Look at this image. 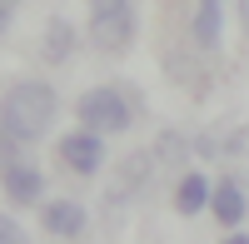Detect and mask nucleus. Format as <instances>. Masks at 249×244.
<instances>
[{"label":"nucleus","instance_id":"39448f33","mask_svg":"<svg viewBox=\"0 0 249 244\" xmlns=\"http://www.w3.org/2000/svg\"><path fill=\"white\" fill-rule=\"evenodd\" d=\"M40 225L55 239H80L90 219H85V205H75V199H45L40 205Z\"/></svg>","mask_w":249,"mask_h":244},{"label":"nucleus","instance_id":"2eb2a0df","mask_svg":"<svg viewBox=\"0 0 249 244\" xmlns=\"http://www.w3.org/2000/svg\"><path fill=\"white\" fill-rule=\"evenodd\" d=\"M10 20H15V0H0V40H5V30H10Z\"/></svg>","mask_w":249,"mask_h":244},{"label":"nucleus","instance_id":"9d476101","mask_svg":"<svg viewBox=\"0 0 249 244\" xmlns=\"http://www.w3.org/2000/svg\"><path fill=\"white\" fill-rule=\"evenodd\" d=\"M210 194H214V179L195 170V174L179 179V190H175V209H179V214H199V209H210Z\"/></svg>","mask_w":249,"mask_h":244},{"label":"nucleus","instance_id":"f8f14e48","mask_svg":"<svg viewBox=\"0 0 249 244\" xmlns=\"http://www.w3.org/2000/svg\"><path fill=\"white\" fill-rule=\"evenodd\" d=\"M190 150H195V145H190L179 130H164V135L155 139V150H150V155H155V165L170 170V165H184V159H190Z\"/></svg>","mask_w":249,"mask_h":244},{"label":"nucleus","instance_id":"7ed1b4c3","mask_svg":"<svg viewBox=\"0 0 249 244\" xmlns=\"http://www.w3.org/2000/svg\"><path fill=\"white\" fill-rule=\"evenodd\" d=\"M135 120V105L124 100V90H115V85H100V90H85L80 95V125H90V130H100V135H115V130H124Z\"/></svg>","mask_w":249,"mask_h":244},{"label":"nucleus","instance_id":"423d86ee","mask_svg":"<svg viewBox=\"0 0 249 244\" xmlns=\"http://www.w3.org/2000/svg\"><path fill=\"white\" fill-rule=\"evenodd\" d=\"M0 179H5V194L15 199V205H35V199H40V190H45L40 170L30 165V159H20V155L0 159Z\"/></svg>","mask_w":249,"mask_h":244},{"label":"nucleus","instance_id":"f03ea898","mask_svg":"<svg viewBox=\"0 0 249 244\" xmlns=\"http://www.w3.org/2000/svg\"><path fill=\"white\" fill-rule=\"evenodd\" d=\"M135 40V5L130 0H90V45L120 55Z\"/></svg>","mask_w":249,"mask_h":244},{"label":"nucleus","instance_id":"9b49d317","mask_svg":"<svg viewBox=\"0 0 249 244\" xmlns=\"http://www.w3.org/2000/svg\"><path fill=\"white\" fill-rule=\"evenodd\" d=\"M70 50H75V25L55 15L50 25H45V40H40V55H45V65H65V60H70Z\"/></svg>","mask_w":249,"mask_h":244},{"label":"nucleus","instance_id":"6e6552de","mask_svg":"<svg viewBox=\"0 0 249 244\" xmlns=\"http://www.w3.org/2000/svg\"><path fill=\"white\" fill-rule=\"evenodd\" d=\"M150 165H155V155H130L120 165L115 174V185H110V205H124V199H135L144 190V179H150Z\"/></svg>","mask_w":249,"mask_h":244},{"label":"nucleus","instance_id":"f3484780","mask_svg":"<svg viewBox=\"0 0 249 244\" xmlns=\"http://www.w3.org/2000/svg\"><path fill=\"white\" fill-rule=\"evenodd\" d=\"M15 5H20V0H15Z\"/></svg>","mask_w":249,"mask_h":244},{"label":"nucleus","instance_id":"20e7f679","mask_svg":"<svg viewBox=\"0 0 249 244\" xmlns=\"http://www.w3.org/2000/svg\"><path fill=\"white\" fill-rule=\"evenodd\" d=\"M60 159H65V170H75V174H100L105 170V135L90 130V125L70 130L60 139Z\"/></svg>","mask_w":249,"mask_h":244},{"label":"nucleus","instance_id":"0eeeda50","mask_svg":"<svg viewBox=\"0 0 249 244\" xmlns=\"http://www.w3.org/2000/svg\"><path fill=\"white\" fill-rule=\"evenodd\" d=\"M219 35H224V0H195L190 40L199 50H219Z\"/></svg>","mask_w":249,"mask_h":244},{"label":"nucleus","instance_id":"4468645a","mask_svg":"<svg viewBox=\"0 0 249 244\" xmlns=\"http://www.w3.org/2000/svg\"><path fill=\"white\" fill-rule=\"evenodd\" d=\"M20 239H25V234H20V225L0 214V244H20Z\"/></svg>","mask_w":249,"mask_h":244},{"label":"nucleus","instance_id":"f257e3e1","mask_svg":"<svg viewBox=\"0 0 249 244\" xmlns=\"http://www.w3.org/2000/svg\"><path fill=\"white\" fill-rule=\"evenodd\" d=\"M55 120H60V95L45 80H20V85H10V95L0 100V135L20 139V145L45 139L55 130Z\"/></svg>","mask_w":249,"mask_h":244},{"label":"nucleus","instance_id":"dca6fc26","mask_svg":"<svg viewBox=\"0 0 249 244\" xmlns=\"http://www.w3.org/2000/svg\"><path fill=\"white\" fill-rule=\"evenodd\" d=\"M239 25H244V40H249V0H239Z\"/></svg>","mask_w":249,"mask_h":244},{"label":"nucleus","instance_id":"ddd939ff","mask_svg":"<svg viewBox=\"0 0 249 244\" xmlns=\"http://www.w3.org/2000/svg\"><path fill=\"white\" fill-rule=\"evenodd\" d=\"M219 159H249V125L224 135V150H219Z\"/></svg>","mask_w":249,"mask_h":244},{"label":"nucleus","instance_id":"1a4fd4ad","mask_svg":"<svg viewBox=\"0 0 249 244\" xmlns=\"http://www.w3.org/2000/svg\"><path fill=\"white\" fill-rule=\"evenodd\" d=\"M210 209H214V219H219L224 229H234V225H244L249 199H244V190L234 185V179H219V185H214V194H210Z\"/></svg>","mask_w":249,"mask_h":244}]
</instances>
